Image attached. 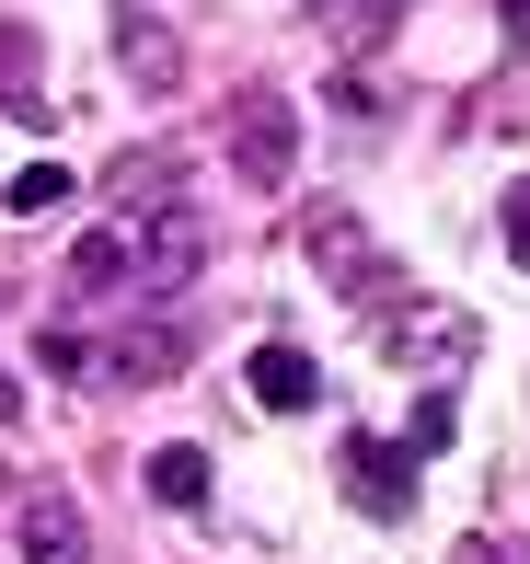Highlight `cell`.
I'll list each match as a JSON object with an SVG mask.
<instances>
[{"mask_svg":"<svg viewBox=\"0 0 530 564\" xmlns=\"http://www.w3.org/2000/svg\"><path fill=\"white\" fill-rule=\"evenodd\" d=\"M231 162L255 173V185H289V173H300V116L277 105V93H255V105H242V127H231Z\"/></svg>","mask_w":530,"mask_h":564,"instance_id":"cell-1","label":"cell"},{"mask_svg":"<svg viewBox=\"0 0 530 564\" xmlns=\"http://www.w3.org/2000/svg\"><path fill=\"white\" fill-rule=\"evenodd\" d=\"M346 496L369 519H403L415 507V449H381V438H346Z\"/></svg>","mask_w":530,"mask_h":564,"instance_id":"cell-2","label":"cell"},{"mask_svg":"<svg viewBox=\"0 0 530 564\" xmlns=\"http://www.w3.org/2000/svg\"><path fill=\"white\" fill-rule=\"evenodd\" d=\"M242 392H255L266 415H312V403H323V369L300 346H255V357H242Z\"/></svg>","mask_w":530,"mask_h":564,"instance_id":"cell-3","label":"cell"},{"mask_svg":"<svg viewBox=\"0 0 530 564\" xmlns=\"http://www.w3.org/2000/svg\"><path fill=\"white\" fill-rule=\"evenodd\" d=\"M12 530H23V564H82V553H93L82 507H69V496H46V484H35L23 507H12Z\"/></svg>","mask_w":530,"mask_h":564,"instance_id":"cell-4","label":"cell"},{"mask_svg":"<svg viewBox=\"0 0 530 564\" xmlns=\"http://www.w3.org/2000/svg\"><path fill=\"white\" fill-rule=\"evenodd\" d=\"M128 276H139V242H128V230H82V242H69V276H58V289H69V300H116Z\"/></svg>","mask_w":530,"mask_h":564,"instance_id":"cell-5","label":"cell"},{"mask_svg":"<svg viewBox=\"0 0 530 564\" xmlns=\"http://www.w3.org/2000/svg\"><path fill=\"white\" fill-rule=\"evenodd\" d=\"M150 496H162L173 519H196V507H208V449H196V438H173V449H150Z\"/></svg>","mask_w":530,"mask_h":564,"instance_id":"cell-6","label":"cell"},{"mask_svg":"<svg viewBox=\"0 0 530 564\" xmlns=\"http://www.w3.org/2000/svg\"><path fill=\"white\" fill-rule=\"evenodd\" d=\"M93 369H116V380H162V369H185V335H173V323H139V335L105 346Z\"/></svg>","mask_w":530,"mask_h":564,"instance_id":"cell-7","label":"cell"},{"mask_svg":"<svg viewBox=\"0 0 530 564\" xmlns=\"http://www.w3.org/2000/svg\"><path fill=\"white\" fill-rule=\"evenodd\" d=\"M0 208H12V219H46V208H69V173H58V162H23Z\"/></svg>","mask_w":530,"mask_h":564,"instance_id":"cell-8","label":"cell"},{"mask_svg":"<svg viewBox=\"0 0 530 564\" xmlns=\"http://www.w3.org/2000/svg\"><path fill=\"white\" fill-rule=\"evenodd\" d=\"M508 253L530 265V185H508Z\"/></svg>","mask_w":530,"mask_h":564,"instance_id":"cell-9","label":"cell"},{"mask_svg":"<svg viewBox=\"0 0 530 564\" xmlns=\"http://www.w3.org/2000/svg\"><path fill=\"white\" fill-rule=\"evenodd\" d=\"M12 415H23V392H12V380H0V426H12Z\"/></svg>","mask_w":530,"mask_h":564,"instance_id":"cell-10","label":"cell"},{"mask_svg":"<svg viewBox=\"0 0 530 564\" xmlns=\"http://www.w3.org/2000/svg\"><path fill=\"white\" fill-rule=\"evenodd\" d=\"M508 12H519V23H530V0H508Z\"/></svg>","mask_w":530,"mask_h":564,"instance_id":"cell-11","label":"cell"}]
</instances>
